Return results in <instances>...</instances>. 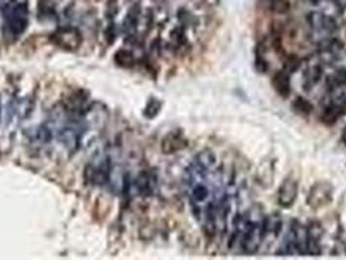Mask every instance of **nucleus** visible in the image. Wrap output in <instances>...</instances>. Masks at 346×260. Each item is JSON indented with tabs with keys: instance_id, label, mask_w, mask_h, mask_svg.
I'll list each match as a JSON object with an SVG mask.
<instances>
[{
	"instance_id": "f257e3e1",
	"label": "nucleus",
	"mask_w": 346,
	"mask_h": 260,
	"mask_svg": "<svg viewBox=\"0 0 346 260\" xmlns=\"http://www.w3.org/2000/svg\"><path fill=\"white\" fill-rule=\"evenodd\" d=\"M333 185L328 181H318L313 185L307 193L306 203L307 206L314 210H322V208L330 206L333 199Z\"/></svg>"
},
{
	"instance_id": "f03ea898",
	"label": "nucleus",
	"mask_w": 346,
	"mask_h": 260,
	"mask_svg": "<svg viewBox=\"0 0 346 260\" xmlns=\"http://www.w3.org/2000/svg\"><path fill=\"white\" fill-rule=\"evenodd\" d=\"M345 46L341 40L327 36L319 44V57L326 64H333L343 59Z\"/></svg>"
},
{
	"instance_id": "7ed1b4c3",
	"label": "nucleus",
	"mask_w": 346,
	"mask_h": 260,
	"mask_svg": "<svg viewBox=\"0 0 346 260\" xmlns=\"http://www.w3.org/2000/svg\"><path fill=\"white\" fill-rule=\"evenodd\" d=\"M307 22L315 33H323L332 35L339 30V25L335 16L326 12H311L307 17Z\"/></svg>"
},
{
	"instance_id": "20e7f679",
	"label": "nucleus",
	"mask_w": 346,
	"mask_h": 260,
	"mask_svg": "<svg viewBox=\"0 0 346 260\" xmlns=\"http://www.w3.org/2000/svg\"><path fill=\"white\" fill-rule=\"evenodd\" d=\"M298 197V182L293 177L285 178L277 189V203L283 208H290Z\"/></svg>"
},
{
	"instance_id": "39448f33",
	"label": "nucleus",
	"mask_w": 346,
	"mask_h": 260,
	"mask_svg": "<svg viewBox=\"0 0 346 260\" xmlns=\"http://www.w3.org/2000/svg\"><path fill=\"white\" fill-rule=\"evenodd\" d=\"M275 180V162L272 160H263L258 165L255 172V181L259 186L267 189L270 188Z\"/></svg>"
},
{
	"instance_id": "423d86ee",
	"label": "nucleus",
	"mask_w": 346,
	"mask_h": 260,
	"mask_svg": "<svg viewBox=\"0 0 346 260\" xmlns=\"http://www.w3.org/2000/svg\"><path fill=\"white\" fill-rule=\"evenodd\" d=\"M271 83H272L275 91L281 98H289L290 94H292V82H290L289 73L287 70H277L271 79Z\"/></svg>"
},
{
	"instance_id": "0eeeda50",
	"label": "nucleus",
	"mask_w": 346,
	"mask_h": 260,
	"mask_svg": "<svg viewBox=\"0 0 346 260\" xmlns=\"http://www.w3.org/2000/svg\"><path fill=\"white\" fill-rule=\"evenodd\" d=\"M345 108L346 106H343V104H340V103L331 102L330 104L323 109V112L320 115V120H322V122L327 126L335 125V124L343 117L344 113L346 112Z\"/></svg>"
},
{
	"instance_id": "6e6552de",
	"label": "nucleus",
	"mask_w": 346,
	"mask_h": 260,
	"mask_svg": "<svg viewBox=\"0 0 346 260\" xmlns=\"http://www.w3.org/2000/svg\"><path fill=\"white\" fill-rule=\"evenodd\" d=\"M264 228V241H267L268 238L271 240H276L279 237V234L283 231V219L277 212L270 215L267 218H264L263 223ZM263 241V244H264Z\"/></svg>"
},
{
	"instance_id": "1a4fd4ad",
	"label": "nucleus",
	"mask_w": 346,
	"mask_h": 260,
	"mask_svg": "<svg viewBox=\"0 0 346 260\" xmlns=\"http://www.w3.org/2000/svg\"><path fill=\"white\" fill-rule=\"evenodd\" d=\"M322 74H323V70H322V66L320 65H311L306 69V72L304 73V86H306L307 89H311L314 85H317L319 82V79L322 78Z\"/></svg>"
},
{
	"instance_id": "9d476101",
	"label": "nucleus",
	"mask_w": 346,
	"mask_h": 260,
	"mask_svg": "<svg viewBox=\"0 0 346 260\" xmlns=\"http://www.w3.org/2000/svg\"><path fill=\"white\" fill-rule=\"evenodd\" d=\"M186 146V141L182 138L181 135L178 134H171L163 142V150L164 152H175L181 150Z\"/></svg>"
},
{
	"instance_id": "9b49d317",
	"label": "nucleus",
	"mask_w": 346,
	"mask_h": 260,
	"mask_svg": "<svg viewBox=\"0 0 346 260\" xmlns=\"http://www.w3.org/2000/svg\"><path fill=\"white\" fill-rule=\"evenodd\" d=\"M293 109L296 112L301 113L304 116H309L310 113H313L314 106L310 100H307L306 98H302V96H298V98L294 99L293 104H292Z\"/></svg>"
},
{
	"instance_id": "f8f14e48",
	"label": "nucleus",
	"mask_w": 346,
	"mask_h": 260,
	"mask_svg": "<svg viewBox=\"0 0 346 260\" xmlns=\"http://www.w3.org/2000/svg\"><path fill=\"white\" fill-rule=\"evenodd\" d=\"M328 86L331 90H335L341 86H346V66L340 68L336 72L333 73L332 76L328 78Z\"/></svg>"
},
{
	"instance_id": "ddd939ff",
	"label": "nucleus",
	"mask_w": 346,
	"mask_h": 260,
	"mask_svg": "<svg viewBox=\"0 0 346 260\" xmlns=\"http://www.w3.org/2000/svg\"><path fill=\"white\" fill-rule=\"evenodd\" d=\"M215 162H216V158H215V155L212 154L211 151H202L201 154L197 155V158H195L194 163H197L198 165H201L202 168L205 169H210L212 168L215 165Z\"/></svg>"
},
{
	"instance_id": "4468645a",
	"label": "nucleus",
	"mask_w": 346,
	"mask_h": 260,
	"mask_svg": "<svg viewBox=\"0 0 346 260\" xmlns=\"http://www.w3.org/2000/svg\"><path fill=\"white\" fill-rule=\"evenodd\" d=\"M270 9L276 14H287L290 10V0H268Z\"/></svg>"
},
{
	"instance_id": "2eb2a0df",
	"label": "nucleus",
	"mask_w": 346,
	"mask_h": 260,
	"mask_svg": "<svg viewBox=\"0 0 346 260\" xmlns=\"http://www.w3.org/2000/svg\"><path fill=\"white\" fill-rule=\"evenodd\" d=\"M300 65H301V60L298 59L297 56H289L287 59V64H285V69L284 70H287L288 73L289 72H296L298 68H300Z\"/></svg>"
},
{
	"instance_id": "dca6fc26",
	"label": "nucleus",
	"mask_w": 346,
	"mask_h": 260,
	"mask_svg": "<svg viewBox=\"0 0 346 260\" xmlns=\"http://www.w3.org/2000/svg\"><path fill=\"white\" fill-rule=\"evenodd\" d=\"M219 1H220V0H207V3L210 4L211 7H215L216 4H219Z\"/></svg>"
},
{
	"instance_id": "f3484780",
	"label": "nucleus",
	"mask_w": 346,
	"mask_h": 260,
	"mask_svg": "<svg viewBox=\"0 0 346 260\" xmlns=\"http://www.w3.org/2000/svg\"><path fill=\"white\" fill-rule=\"evenodd\" d=\"M341 137H343V141H344V143H345V145H346V126H345V128H344V130H343V135H341Z\"/></svg>"
}]
</instances>
